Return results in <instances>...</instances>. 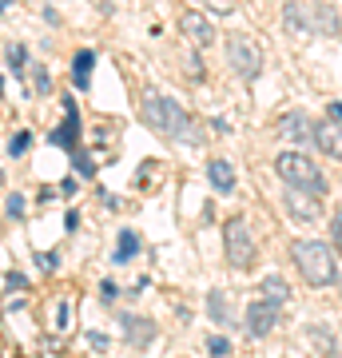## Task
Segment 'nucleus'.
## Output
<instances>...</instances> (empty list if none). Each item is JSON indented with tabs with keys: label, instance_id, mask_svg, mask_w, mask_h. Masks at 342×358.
I'll use <instances>...</instances> for the list:
<instances>
[{
	"label": "nucleus",
	"instance_id": "nucleus-20",
	"mask_svg": "<svg viewBox=\"0 0 342 358\" xmlns=\"http://www.w3.org/2000/svg\"><path fill=\"white\" fill-rule=\"evenodd\" d=\"M207 310L215 315V322H231V310H227V294H223V291H211V299H207Z\"/></svg>",
	"mask_w": 342,
	"mask_h": 358
},
{
	"label": "nucleus",
	"instance_id": "nucleus-21",
	"mask_svg": "<svg viewBox=\"0 0 342 358\" xmlns=\"http://www.w3.org/2000/svg\"><path fill=\"white\" fill-rule=\"evenodd\" d=\"M4 56H8L13 72H24V68H28V48H24V44H8V48H4Z\"/></svg>",
	"mask_w": 342,
	"mask_h": 358
},
{
	"label": "nucleus",
	"instance_id": "nucleus-5",
	"mask_svg": "<svg viewBox=\"0 0 342 358\" xmlns=\"http://www.w3.org/2000/svg\"><path fill=\"white\" fill-rule=\"evenodd\" d=\"M227 64L239 80H259V72H263V48L251 36L231 32L227 36Z\"/></svg>",
	"mask_w": 342,
	"mask_h": 358
},
{
	"label": "nucleus",
	"instance_id": "nucleus-23",
	"mask_svg": "<svg viewBox=\"0 0 342 358\" xmlns=\"http://www.w3.org/2000/svg\"><path fill=\"white\" fill-rule=\"evenodd\" d=\"M203 4H207V8H211L215 16H231V13H235V4H239V0H203Z\"/></svg>",
	"mask_w": 342,
	"mask_h": 358
},
{
	"label": "nucleus",
	"instance_id": "nucleus-27",
	"mask_svg": "<svg viewBox=\"0 0 342 358\" xmlns=\"http://www.w3.org/2000/svg\"><path fill=\"white\" fill-rule=\"evenodd\" d=\"M32 80H36V92L44 96V92H48V72H44V68H32Z\"/></svg>",
	"mask_w": 342,
	"mask_h": 358
},
{
	"label": "nucleus",
	"instance_id": "nucleus-19",
	"mask_svg": "<svg viewBox=\"0 0 342 358\" xmlns=\"http://www.w3.org/2000/svg\"><path fill=\"white\" fill-rule=\"evenodd\" d=\"M318 20H322V24L315 28V32H327V36H342V24H339V16H334V8H318Z\"/></svg>",
	"mask_w": 342,
	"mask_h": 358
},
{
	"label": "nucleus",
	"instance_id": "nucleus-4",
	"mask_svg": "<svg viewBox=\"0 0 342 358\" xmlns=\"http://www.w3.org/2000/svg\"><path fill=\"white\" fill-rule=\"evenodd\" d=\"M223 255L235 271H247L255 267V255H259V247H255V235H251V223L243 215L227 219V227H223Z\"/></svg>",
	"mask_w": 342,
	"mask_h": 358
},
{
	"label": "nucleus",
	"instance_id": "nucleus-28",
	"mask_svg": "<svg viewBox=\"0 0 342 358\" xmlns=\"http://www.w3.org/2000/svg\"><path fill=\"white\" fill-rule=\"evenodd\" d=\"M327 115H330V120H334V124H342V103L334 100V103H330V108H327Z\"/></svg>",
	"mask_w": 342,
	"mask_h": 358
},
{
	"label": "nucleus",
	"instance_id": "nucleus-14",
	"mask_svg": "<svg viewBox=\"0 0 342 358\" xmlns=\"http://www.w3.org/2000/svg\"><path fill=\"white\" fill-rule=\"evenodd\" d=\"M207 179H211V187H215L219 195L235 192V167H231L227 159H211V164H207Z\"/></svg>",
	"mask_w": 342,
	"mask_h": 358
},
{
	"label": "nucleus",
	"instance_id": "nucleus-26",
	"mask_svg": "<svg viewBox=\"0 0 342 358\" xmlns=\"http://www.w3.org/2000/svg\"><path fill=\"white\" fill-rule=\"evenodd\" d=\"M8 215H13V219L24 215V195H8Z\"/></svg>",
	"mask_w": 342,
	"mask_h": 358
},
{
	"label": "nucleus",
	"instance_id": "nucleus-22",
	"mask_svg": "<svg viewBox=\"0 0 342 358\" xmlns=\"http://www.w3.org/2000/svg\"><path fill=\"white\" fill-rule=\"evenodd\" d=\"M28 148H32V136H28V131H16L13 140H8V155H13V159L28 155Z\"/></svg>",
	"mask_w": 342,
	"mask_h": 358
},
{
	"label": "nucleus",
	"instance_id": "nucleus-2",
	"mask_svg": "<svg viewBox=\"0 0 342 358\" xmlns=\"http://www.w3.org/2000/svg\"><path fill=\"white\" fill-rule=\"evenodd\" d=\"M140 120L155 131V136H164V140H187L191 136V115L183 112L171 96H143Z\"/></svg>",
	"mask_w": 342,
	"mask_h": 358
},
{
	"label": "nucleus",
	"instance_id": "nucleus-7",
	"mask_svg": "<svg viewBox=\"0 0 342 358\" xmlns=\"http://www.w3.org/2000/svg\"><path fill=\"white\" fill-rule=\"evenodd\" d=\"M179 32H183L195 48H211V44H215V36H219L215 24H211L203 13H195V8H183V13H179Z\"/></svg>",
	"mask_w": 342,
	"mask_h": 358
},
{
	"label": "nucleus",
	"instance_id": "nucleus-17",
	"mask_svg": "<svg viewBox=\"0 0 342 358\" xmlns=\"http://www.w3.org/2000/svg\"><path fill=\"white\" fill-rule=\"evenodd\" d=\"M76 131H80V120H76V108L68 103V120H64V128L60 131H52V143H64L68 152L76 148Z\"/></svg>",
	"mask_w": 342,
	"mask_h": 358
},
{
	"label": "nucleus",
	"instance_id": "nucleus-15",
	"mask_svg": "<svg viewBox=\"0 0 342 358\" xmlns=\"http://www.w3.org/2000/svg\"><path fill=\"white\" fill-rule=\"evenodd\" d=\"M92 68H96V52L92 48H80L76 60H72V84L88 92L92 88Z\"/></svg>",
	"mask_w": 342,
	"mask_h": 358
},
{
	"label": "nucleus",
	"instance_id": "nucleus-3",
	"mask_svg": "<svg viewBox=\"0 0 342 358\" xmlns=\"http://www.w3.org/2000/svg\"><path fill=\"white\" fill-rule=\"evenodd\" d=\"M275 171H279V179L287 187H294V192H306V195H315V199L327 195V176H322V167L306 152H279L275 155Z\"/></svg>",
	"mask_w": 342,
	"mask_h": 358
},
{
	"label": "nucleus",
	"instance_id": "nucleus-9",
	"mask_svg": "<svg viewBox=\"0 0 342 358\" xmlns=\"http://www.w3.org/2000/svg\"><path fill=\"white\" fill-rule=\"evenodd\" d=\"M275 136L294 140V143H315V120L306 112H287L279 124H275Z\"/></svg>",
	"mask_w": 342,
	"mask_h": 358
},
{
	"label": "nucleus",
	"instance_id": "nucleus-18",
	"mask_svg": "<svg viewBox=\"0 0 342 358\" xmlns=\"http://www.w3.org/2000/svg\"><path fill=\"white\" fill-rule=\"evenodd\" d=\"M140 255V235L136 231H124L120 235V247H115V263H127V259Z\"/></svg>",
	"mask_w": 342,
	"mask_h": 358
},
{
	"label": "nucleus",
	"instance_id": "nucleus-13",
	"mask_svg": "<svg viewBox=\"0 0 342 358\" xmlns=\"http://www.w3.org/2000/svg\"><path fill=\"white\" fill-rule=\"evenodd\" d=\"M124 331H127V338H131V346H136V350H143V346L155 343V322H148V319L124 315Z\"/></svg>",
	"mask_w": 342,
	"mask_h": 358
},
{
	"label": "nucleus",
	"instance_id": "nucleus-11",
	"mask_svg": "<svg viewBox=\"0 0 342 358\" xmlns=\"http://www.w3.org/2000/svg\"><path fill=\"white\" fill-rule=\"evenodd\" d=\"M306 338L315 343V350L322 358H342V331H334L327 322H311L306 327Z\"/></svg>",
	"mask_w": 342,
	"mask_h": 358
},
{
	"label": "nucleus",
	"instance_id": "nucleus-10",
	"mask_svg": "<svg viewBox=\"0 0 342 358\" xmlns=\"http://www.w3.org/2000/svg\"><path fill=\"white\" fill-rule=\"evenodd\" d=\"M283 207H287V215H291L294 223H315V219L322 215V207H318L315 195L294 192V187H287V192H283Z\"/></svg>",
	"mask_w": 342,
	"mask_h": 358
},
{
	"label": "nucleus",
	"instance_id": "nucleus-16",
	"mask_svg": "<svg viewBox=\"0 0 342 358\" xmlns=\"http://www.w3.org/2000/svg\"><path fill=\"white\" fill-rule=\"evenodd\" d=\"M263 299H266V303H275V307H283V303L291 299L287 279H279V275H266V279H263Z\"/></svg>",
	"mask_w": 342,
	"mask_h": 358
},
{
	"label": "nucleus",
	"instance_id": "nucleus-29",
	"mask_svg": "<svg viewBox=\"0 0 342 358\" xmlns=\"http://www.w3.org/2000/svg\"><path fill=\"white\" fill-rule=\"evenodd\" d=\"M0 92H4V80H0Z\"/></svg>",
	"mask_w": 342,
	"mask_h": 358
},
{
	"label": "nucleus",
	"instance_id": "nucleus-8",
	"mask_svg": "<svg viewBox=\"0 0 342 358\" xmlns=\"http://www.w3.org/2000/svg\"><path fill=\"white\" fill-rule=\"evenodd\" d=\"M283 28H287L294 40L315 36V8H306L303 0H287V4H283Z\"/></svg>",
	"mask_w": 342,
	"mask_h": 358
},
{
	"label": "nucleus",
	"instance_id": "nucleus-30",
	"mask_svg": "<svg viewBox=\"0 0 342 358\" xmlns=\"http://www.w3.org/2000/svg\"><path fill=\"white\" fill-rule=\"evenodd\" d=\"M0 183H4V171H0Z\"/></svg>",
	"mask_w": 342,
	"mask_h": 358
},
{
	"label": "nucleus",
	"instance_id": "nucleus-24",
	"mask_svg": "<svg viewBox=\"0 0 342 358\" xmlns=\"http://www.w3.org/2000/svg\"><path fill=\"white\" fill-rule=\"evenodd\" d=\"M207 350H211V355H215V358H223V355H231V343H227V338H223V334H215V338L207 343Z\"/></svg>",
	"mask_w": 342,
	"mask_h": 358
},
{
	"label": "nucleus",
	"instance_id": "nucleus-25",
	"mask_svg": "<svg viewBox=\"0 0 342 358\" xmlns=\"http://www.w3.org/2000/svg\"><path fill=\"white\" fill-rule=\"evenodd\" d=\"M330 243L339 247V255H342V211L330 219Z\"/></svg>",
	"mask_w": 342,
	"mask_h": 358
},
{
	"label": "nucleus",
	"instance_id": "nucleus-6",
	"mask_svg": "<svg viewBox=\"0 0 342 358\" xmlns=\"http://www.w3.org/2000/svg\"><path fill=\"white\" fill-rule=\"evenodd\" d=\"M243 327H247L251 338H266V334L279 327V307L266 303V299H255V303H247V310H243Z\"/></svg>",
	"mask_w": 342,
	"mask_h": 358
},
{
	"label": "nucleus",
	"instance_id": "nucleus-12",
	"mask_svg": "<svg viewBox=\"0 0 342 358\" xmlns=\"http://www.w3.org/2000/svg\"><path fill=\"white\" fill-rule=\"evenodd\" d=\"M315 148L327 159H339L342 164V124H334V120H318L315 124Z\"/></svg>",
	"mask_w": 342,
	"mask_h": 358
},
{
	"label": "nucleus",
	"instance_id": "nucleus-1",
	"mask_svg": "<svg viewBox=\"0 0 342 358\" xmlns=\"http://www.w3.org/2000/svg\"><path fill=\"white\" fill-rule=\"evenodd\" d=\"M291 259L299 275L311 287H334L339 282V263H334V247L322 239H294L291 243Z\"/></svg>",
	"mask_w": 342,
	"mask_h": 358
}]
</instances>
